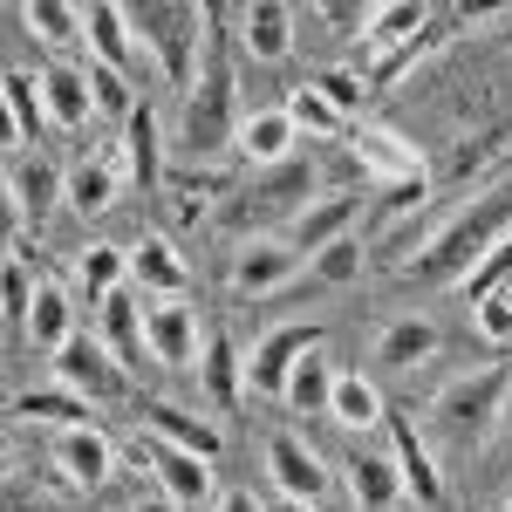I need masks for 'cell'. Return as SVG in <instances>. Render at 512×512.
<instances>
[{
    "label": "cell",
    "mask_w": 512,
    "mask_h": 512,
    "mask_svg": "<svg viewBox=\"0 0 512 512\" xmlns=\"http://www.w3.org/2000/svg\"><path fill=\"white\" fill-rule=\"evenodd\" d=\"M308 349H321V328H308V321H287V328H274V335H260V349L246 355V390L287 396V376L301 369Z\"/></svg>",
    "instance_id": "9"
},
{
    "label": "cell",
    "mask_w": 512,
    "mask_h": 512,
    "mask_svg": "<svg viewBox=\"0 0 512 512\" xmlns=\"http://www.w3.org/2000/svg\"><path fill=\"white\" fill-rule=\"evenodd\" d=\"M301 274H308V253L294 239H246V246H233L226 287H233L239 301H267L280 287H294Z\"/></svg>",
    "instance_id": "6"
},
{
    "label": "cell",
    "mask_w": 512,
    "mask_h": 512,
    "mask_svg": "<svg viewBox=\"0 0 512 512\" xmlns=\"http://www.w3.org/2000/svg\"><path fill=\"white\" fill-rule=\"evenodd\" d=\"M506 294H512V287H506Z\"/></svg>",
    "instance_id": "48"
},
{
    "label": "cell",
    "mask_w": 512,
    "mask_h": 512,
    "mask_svg": "<svg viewBox=\"0 0 512 512\" xmlns=\"http://www.w3.org/2000/svg\"><path fill=\"white\" fill-rule=\"evenodd\" d=\"M506 512H512V499H506Z\"/></svg>",
    "instance_id": "47"
},
{
    "label": "cell",
    "mask_w": 512,
    "mask_h": 512,
    "mask_svg": "<svg viewBox=\"0 0 512 512\" xmlns=\"http://www.w3.org/2000/svg\"><path fill=\"white\" fill-rule=\"evenodd\" d=\"M239 76L233 55H226V28H212V48H205V69H198L192 96L178 110V151L185 158H212L226 151V137H239Z\"/></svg>",
    "instance_id": "4"
},
{
    "label": "cell",
    "mask_w": 512,
    "mask_h": 512,
    "mask_svg": "<svg viewBox=\"0 0 512 512\" xmlns=\"http://www.w3.org/2000/svg\"><path fill=\"white\" fill-rule=\"evenodd\" d=\"M144 335L158 369H198L205 362V328L185 301H144Z\"/></svg>",
    "instance_id": "10"
},
{
    "label": "cell",
    "mask_w": 512,
    "mask_h": 512,
    "mask_svg": "<svg viewBox=\"0 0 512 512\" xmlns=\"http://www.w3.org/2000/svg\"><path fill=\"white\" fill-rule=\"evenodd\" d=\"M130 280L144 287V301H185V287H192L185 253H178L164 233H144V239H137V253H130Z\"/></svg>",
    "instance_id": "20"
},
{
    "label": "cell",
    "mask_w": 512,
    "mask_h": 512,
    "mask_svg": "<svg viewBox=\"0 0 512 512\" xmlns=\"http://www.w3.org/2000/svg\"><path fill=\"white\" fill-rule=\"evenodd\" d=\"M212 28H219V14L178 7V0H164V7H130L137 48H144V55L158 62V76L171 82V89H185V96H192L198 62H205V48H212Z\"/></svg>",
    "instance_id": "5"
},
{
    "label": "cell",
    "mask_w": 512,
    "mask_h": 512,
    "mask_svg": "<svg viewBox=\"0 0 512 512\" xmlns=\"http://www.w3.org/2000/svg\"><path fill=\"white\" fill-rule=\"evenodd\" d=\"M55 472H62V485H76V492H103L110 478H117V444L96 431H62L55 437Z\"/></svg>",
    "instance_id": "14"
},
{
    "label": "cell",
    "mask_w": 512,
    "mask_h": 512,
    "mask_svg": "<svg viewBox=\"0 0 512 512\" xmlns=\"http://www.w3.org/2000/svg\"><path fill=\"white\" fill-rule=\"evenodd\" d=\"M7 512H69L48 485H28V478H7Z\"/></svg>",
    "instance_id": "41"
},
{
    "label": "cell",
    "mask_w": 512,
    "mask_h": 512,
    "mask_svg": "<svg viewBox=\"0 0 512 512\" xmlns=\"http://www.w3.org/2000/svg\"><path fill=\"white\" fill-rule=\"evenodd\" d=\"M21 335L35 342V349H62L69 335H76V308H69V294L55 287V280L41 274V287H35V301H28V321H21Z\"/></svg>",
    "instance_id": "31"
},
{
    "label": "cell",
    "mask_w": 512,
    "mask_h": 512,
    "mask_svg": "<svg viewBox=\"0 0 512 512\" xmlns=\"http://www.w3.org/2000/svg\"><path fill=\"white\" fill-rule=\"evenodd\" d=\"M287 117L301 123V130H315V137H335V130H342V110H335V103H328V96H321L315 82H308V89H294V96H287Z\"/></svg>",
    "instance_id": "39"
},
{
    "label": "cell",
    "mask_w": 512,
    "mask_h": 512,
    "mask_svg": "<svg viewBox=\"0 0 512 512\" xmlns=\"http://www.w3.org/2000/svg\"><path fill=\"white\" fill-rule=\"evenodd\" d=\"M130 512H185L178 499H164V492H144V499H130Z\"/></svg>",
    "instance_id": "45"
},
{
    "label": "cell",
    "mask_w": 512,
    "mask_h": 512,
    "mask_svg": "<svg viewBox=\"0 0 512 512\" xmlns=\"http://www.w3.org/2000/svg\"><path fill=\"white\" fill-rule=\"evenodd\" d=\"M369 14H376V7H349V0H335V7H321V21H328L335 35H369Z\"/></svg>",
    "instance_id": "43"
},
{
    "label": "cell",
    "mask_w": 512,
    "mask_h": 512,
    "mask_svg": "<svg viewBox=\"0 0 512 512\" xmlns=\"http://www.w3.org/2000/svg\"><path fill=\"white\" fill-rule=\"evenodd\" d=\"M335 383H342V369L328 362V349H308V355H301V369L287 376V396H280V403H287L294 417H315V410L335 403Z\"/></svg>",
    "instance_id": "33"
},
{
    "label": "cell",
    "mask_w": 512,
    "mask_h": 512,
    "mask_svg": "<svg viewBox=\"0 0 512 512\" xmlns=\"http://www.w3.org/2000/svg\"><path fill=\"white\" fill-rule=\"evenodd\" d=\"M362 274V239H335V246H321L315 260H308V280L315 287H349V280Z\"/></svg>",
    "instance_id": "37"
},
{
    "label": "cell",
    "mask_w": 512,
    "mask_h": 512,
    "mask_svg": "<svg viewBox=\"0 0 512 512\" xmlns=\"http://www.w3.org/2000/svg\"><path fill=\"white\" fill-rule=\"evenodd\" d=\"M198 390L212 396L219 417H233L239 396H246V355L226 328H205V362H198Z\"/></svg>",
    "instance_id": "19"
},
{
    "label": "cell",
    "mask_w": 512,
    "mask_h": 512,
    "mask_svg": "<svg viewBox=\"0 0 512 512\" xmlns=\"http://www.w3.org/2000/svg\"><path fill=\"white\" fill-rule=\"evenodd\" d=\"M315 89L335 103V110H342V117H355V103H362V76H355V69H328Z\"/></svg>",
    "instance_id": "42"
},
{
    "label": "cell",
    "mask_w": 512,
    "mask_h": 512,
    "mask_svg": "<svg viewBox=\"0 0 512 512\" xmlns=\"http://www.w3.org/2000/svg\"><path fill=\"white\" fill-rule=\"evenodd\" d=\"M267 472H274V492H280V499H301V506H321V499H328V485H335V478H328V465H321V458L294 431H274V437H267Z\"/></svg>",
    "instance_id": "12"
},
{
    "label": "cell",
    "mask_w": 512,
    "mask_h": 512,
    "mask_svg": "<svg viewBox=\"0 0 512 512\" xmlns=\"http://www.w3.org/2000/svg\"><path fill=\"white\" fill-rule=\"evenodd\" d=\"M267 512H321V506H301V499H274Z\"/></svg>",
    "instance_id": "46"
},
{
    "label": "cell",
    "mask_w": 512,
    "mask_h": 512,
    "mask_svg": "<svg viewBox=\"0 0 512 512\" xmlns=\"http://www.w3.org/2000/svg\"><path fill=\"white\" fill-rule=\"evenodd\" d=\"M76 280L89 287V301L103 308L110 294H123V280H130V253H123V246H103V239H96V246H82V253H76Z\"/></svg>",
    "instance_id": "35"
},
{
    "label": "cell",
    "mask_w": 512,
    "mask_h": 512,
    "mask_svg": "<svg viewBox=\"0 0 512 512\" xmlns=\"http://www.w3.org/2000/svg\"><path fill=\"white\" fill-rule=\"evenodd\" d=\"M349 144H355V164L369 178H383V185H424V151L410 137H396L390 123H362Z\"/></svg>",
    "instance_id": "13"
},
{
    "label": "cell",
    "mask_w": 512,
    "mask_h": 512,
    "mask_svg": "<svg viewBox=\"0 0 512 512\" xmlns=\"http://www.w3.org/2000/svg\"><path fill=\"white\" fill-rule=\"evenodd\" d=\"M390 451H396V465H403V485H410V499H424V506H444V472H437L431 444H424V431H417L410 417H390Z\"/></svg>",
    "instance_id": "26"
},
{
    "label": "cell",
    "mask_w": 512,
    "mask_h": 512,
    "mask_svg": "<svg viewBox=\"0 0 512 512\" xmlns=\"http://www.w3.org/2000/svg\"><path fill=\"white\" fill-rule=\"evenodd\" d=\"M212 512H267V506H260L253 492H219V506H212Z\"/></svg>",
    "instance_id": "44"
},
{
    "label": "cell",
    "mask_w": 512,
    "mask_h": 512,
    "mask_svg": "<svg viewBox=\"0 0 512 512\" xmlns=\"http://www.w3.org/2000/svg\"><path fill=\"white\" fill-rule=\"evenodd\" d=\"M117 192H123V164L117 158H76L69 164V212H76V219L110 212Z\"/></svg>",
    "instance_id": "30"
},
{
    "label": "cell",
    "mask_w": 512,
    "mask_h": 512,
    "mask_svg": "<svg viewBox=\"0 0 512 512\" xmlns=\"http://www.w3.org/2000/svg\"><path fill=\"white\" fill-rule=\"evenodd\" d=\"M239 48L253 62H287V48H294V7H280V0L239 7Z\"/></svg>",
    "instance_id": "28"
},
{
    "label": "cell",
    "mask_w": 512,
    "mask_h": 512,
    "mask_svg": "<svg viewBox=\"0 0 512 512\" xmlns=\"http://www.w3.org/2000/svg\"><path fill=\"white\" fill-rule=\"evenodd\" d=\"M82 41H89V55L103 62V69H137V35H130V7H82Z\"/></svg>",
    "instance_id": "27"
},
{
    "label": "cell",
    "mask_w": 512,
    "mask_h": 512,
    "mask_svg": "<svg viewBox=\"0 0 512 512\" xmlns=\"http://www.w3.org/2000/svg\"><path fill=\"white\" fill-rule=\"evenodd\" d=\"M123 158H130V178L137 185H158L164 178V130H158V110L137 103V117L123 123Z\"/></svg>",
    "instance_id": "34"
},
{
    "label": "cell",
    "mask_w": 512,
    "mask_h": 512,
    "mask_svg": "<svg viewBox=\"0 0 512 512\" xmlns=\"http://www.w3.org/2000/svg\"><path fill=\"white\" fill-rule=\"evenodd\" d=\"M144 431L164 437V444H178V451H192V458H205V465L226 451V431L205 424L198 410H178V403H151V410H144Z\"/></svg>",
    "instance_id": "25"
},
{
    "label": "cell",
    "mask_w": 512,
    "mask_h": 512,
    "mask_svg": "<svg viewBox=\"0 0 512 512\" xmlns=\"http://www.w3.org/2000/svg\"><path fill=\"white\" fill-rule=\"evenodd\" d=\"M144 465L158 472L164 499H178V506H219V485H212V465L205 458H192V451H178V444L144 431Z\"/></svg>",
    "instance_id": "11"
},
{
    "label": "cell",
    "mask_w": 512,
    "mask_h": 512,
    "mask_svg": "<svg viewBox=\"0 0 512 512\" xmlns=\"http://www.w3.org/2000/svg\"><path fill=\"white\" fill-rule=\"evenodd\" d=\"M315 198H321L315 171L294 158V164H274V171H260V178L233 185V192L219 198L212 226H219V233H233L239 246H246V239H287Z\"/></svg>",
    "instance_id": "2"
},
{
    "label": "cell",
    "mask_w": 512,
    "mask_h": 512,
    "mask_svg": "<svg viewBox=\"0 0 512 512\" xmlns=\"http://www.w3.org/2000/svg\"><path fill=\"white\" fill-rule=\"evenodd\" d=\"M355 219H362V192H355V185H342V192H321L315 205H308V212H301V226H294V246H301V253H308V260H315L321 246H335V239H349V226Z\"/></svg>",
    "instance_id": "22"
},
{
    "label": "cell",
    "mask_w": 512,
    "mask_h": 512,
    "mask_svg": "<svg viewBox=\"0 0 512 512\" xmlns=\"http://www.w3.org/2000/svg\"><path fill=\"white\" fill-rule=\"evenodd\" d=\"M21 28H28L41 48H76V41H82V7H62V0H28V7H21Z\"/></svg>",
    "instance_id": "36"
},
{
    "label": "cell",
    "mask_w": 512,
    "mask_h": 512,
    "mask_svg": "<svg viewBox=\"0 0 512 512\" xmlns=\"http://www.w3.org/2000/svg\"><path fill=\"white\" fill-rule=\"evenodd\" d=\"M7 417L14 424H48V431H89L96 424V403L89 396H76L69 383H48V390H21L14 403H7Z\"/></svg>",
    "instance_id": "18"
},
{
    "label": "cell",
    "mask_w": 512,
    "mask_h": 512,
    "mask_svg": "<svg viewBox=\"0 0 512 512\" xmlns=\"http://www.w3.org/2000/svg\"><path fill=\"white\" fill-rule=\"evenodd\" d=\"M349 492H355V506L362 512H396L403 506V465H396V451H369V444H355L349 451Z\"/></svg>",
    "instance_id": "17"
},
{
    "label": "cell",
    "mask_w": 512,
    "mask_h": 512,
    "mask_svg": "<svg viewBox=\"0 0 512 512\" xmlns=\"http://www.w3.org/2000/svg\"><path fill=\"white\" fill-rule=\"evenodd\" d=\"M294 137H301V123L287 117V103H274V110H253V117L239 123V158L260 164V171L294 164Z\"/></svg>",
    "instance_id": "23"
},
{
    "label": "cell",
    "mask_w": 512,
    "mask_h": 512,
    "mask_svg": "<svg viewBox=\"0 0 512 512\" xmlns=\"http://www.w3.org/2000/svg\"><path fill=\"white\" fill-rule=\"evenodd\" d=\"M55 383H69V390L89 396V403H117V396L130 390V369L110 355V342H103L96 328H82V335H69V342L55 349Z\"/></svg>",
    "instance_id": "7"
},
{
    "label": "cell",
    "mask_w": 512,
    "mask_h": 512,
    "mask_svg": "<svg viewBox=\"0 0 512 512\" xmlns=\"http://www.w3.org/2000/svg\"><path fill=\"white\" fill-rule=\"evenodd\" d=\"M512 239V164H499V178H485L472 198H458L444 212V226H431V239L417 253H403L396 267L424 287H458L472 280L499 246Z\"/></svg>",
    "instance_id": "1"
},
{
    "label": "cell",
    "mask_w": 512,
    "mask_h": 512,
    "mask_svg": "<svg viewBox=\"0 0 512 512\" xmlns=\"http://www.w3.org/2000/svg\"><path fill=\"white\" fill-rule=\"evenodd\" d=\"M89 89H96V117H110V123H130L137 117V103H130V76L123 69H89Z\"/></svg>",
    "instance_id": "38"
},
{
    "label": "cell",
    "mask_w": 512,
    "mask_h": 512,
    "mask_svg": "<svg viewBox=\"0 0 512 512\" xmlns=\"http://www.w3.org/2000/svg\"><path fill=\"white\" fill-rule=\"evenodd\" d=\"M431 28H437L431 7H417V0H383V7L369 14V35H362V48H369V55L390 69L396 55H403V48H417Z\"/></svg>",
    "instance_id": "16"
},
{
    "label": "cell",
    "mask_w": 512,
    "mask_h": 512,
    "mask_svg": "<svg viewBox=\"0 0 512 512\" xmlns=\"http://www.w3.org/2000/svg\"><path fill=\"white\" fill-rule=\"evenodd\" d=\"M41 123H48V103H41V76L28 69H7V158L35 151Z\"/></svg>",
    "instance_id": "29"
},
{
    "label": "cell",
    "mask_w": 512,
    "mask_h": 512,
    "mask_svg": "<svg viewBox=\"0 0 512 512\" xmlns=\"http://www.w3.org/2000/svg\"><path fill=\"white\" fill-rule=\"evenodd\" d=\"M444 349V328L431 315H396L383 335H376V369L383 376H410V369H424L431 355Z\"/></svg>",
    "instance_id": "15"
},
{
    "label": "cell",
    "mask_w": 512,
    "mask_h": 512,
    "mask_svg": "<svg viewBox=\"0 0 512 512\" xmlns=\"http://www.w3.org/2000/svg\"><path fill=\"white\" fill-rule=\"evenodd\" d=\"M41 103H48V123L55 130H82V123L96 117L89 69H76V62H41Z\"/></svg>",
    "instance_id": "21"
},
{
    "label": "cell",
    "mask_w": 512,
    "mask_h": 512,
    "mask_svg": "<svg viewBox=\"0 0 512 512\" xmlns=\"http://www.w3.org/2000/svg\"><path fill=\"white\" fill-rule=\"evenodd\" d=\"M328 417L342 424V431H376V424H390V403H383V390L369 383V376H355V369H342V383H335V403H328Z\"/></svg>",
    "instance_id": "32"
},
{
    "label": "cell",
    "mask_w": 512,
    "mask_h": 512,
    "mask_svg": "<svg viewBox=\"0 0 512 512\" xmlns=\"http://www.w3.org/2000/svg\"><path fill=\"white\" fill-rule=\"evenodd\" d=\"M472 321L485 342H499V349H512V294L499 287V294H485V301H472Z\"/></svg>",
    "instance_id": "40"
},
{
    "label": "cell",
    "mask_w": 512,
    "mask_h": 512,
    "mask_svg": "<svg viewBox=\"0 0 512 512\" xmlns=\"http://www.w3.org/2000/svg\"><path fill=\"white\" fill-rule=\"evenodd\" d=\"M506 403H512V362L451 376L431 396V437L451 444V451H485L499 437V424H506Z\"/></svg>",
    "instance_id": "3"
},
{
    "label": "cell",
    "mask_w": 512,
    "mask_h": 512,
    "mask_svg": "<svg viewBox=\"0 0 512 512\" xmlns=\"http://www.w3.org/2000/svg\"><path fill=\"white\" fill-rule=\"evenodd\" d=\"M62 198H69V171L48 158V151H21V158H7V205H14V233L41 226Z\"/></svg>",
    "instance_id": "8"
},
{
    "label": "cell",
    "mask_w": 512,
    "mask_h": 512,
    "mask_svg": "<svg viewBox=\"0 0 512 512\" xmlns=\"http://www.w3.org/2000/svg\"><path fill=\"white\" fill-rule=\"evenodd\" d=\"M96 335L110 342V355H117L123 369H137L144 355H151V335H144V301L123 287V294H110L103 308H96Z\"/></svg>",
    "instance_id": "24"
}]
</instances>
